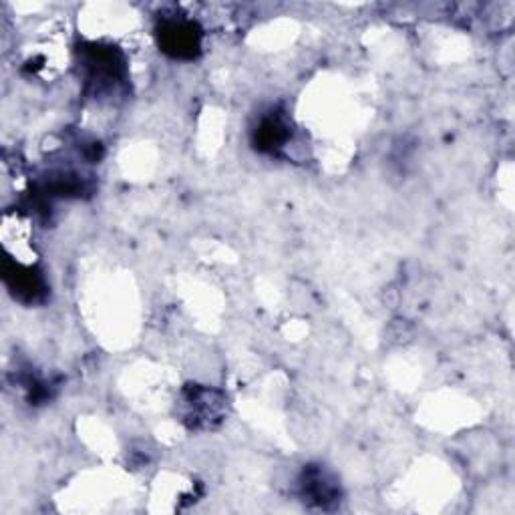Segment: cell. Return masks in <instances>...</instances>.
I'll return each instance as SVG.
<instances>
[{
	"label": "cell",
	"mask_w": 515,
	"mask_h": 515,
	"mask_svg": "<svg viewBox=\"0 0 515 515\" xmlns=\"http://www.w3.org/2000/svg\"><path fill=\"white\" fill-rule=\"evenodd\" d=\"M159 49L174 59H196L202 49V31L194 21L165 17L155 29Z\"/></svg>",
	"instance_id": "1"
},
{
	"label": "cell",
	"mask_w": 515,
	"mask_h": 515,
	"mask_svg": "<svg viewBox=\"0 0 515 515\" xmlns=\"http://www.w3.org/2000/svg\"><path fill=\"white\" fill-rule=\"evenodd\" d=\"M83 69L89 87L97 91H113L125 79V61L113 47L91 45L83 49Z\"/></svg>",
	"instance_id": "2"
},
{
	"label": "cell",
	"mask_w": 515,
	"mask_h": 515,
	"mask_svg": "<svg viewBox=\"0 0 515 515\" xmlns=\"http://www.w3.org/2000/svg\"><path fill=\"white\" fill-rule=\"evenodd\" d=\"M300 493L304 501H310L318 507H328L330 503L338 501L340 487L328 471L318 465H310L300 477Z\"/></svg>",
	"instance_id": "3"
},
{
	"label": "cell",
	"mask_w": 515,
	"mask_h": 515,
	"mask_svg": "<svg viewBox=\"0 0 515 515\" xmlns=\"http://www.w3.org/2000/svg\"><path fill=\"white\" fill-rule=\"evenodd\" d=\"M5 280H7V286L15 292V296L23 302H37L45 292V282L41 274L21 264H15L13 270L5 266Z\"/></svg>",
	"instance_id": "4"
},
{
	"label": "cell",
	"mask_w": 515,
	"mask_h": 515,
	"mask_svg": "<svg viewBox=\"0 0 515 515\" xmlns=\"http://www.w3.org/2000/svg\"><path fill=\"white\" fill-rule=\"evenodd\" d=\"M290 139V127L286 119L280 113H270L260 119L256 131H254V143L260 151L274 153L282 149Z\"/></svg>",
	"instance_id": "5"
}]
</instances>
